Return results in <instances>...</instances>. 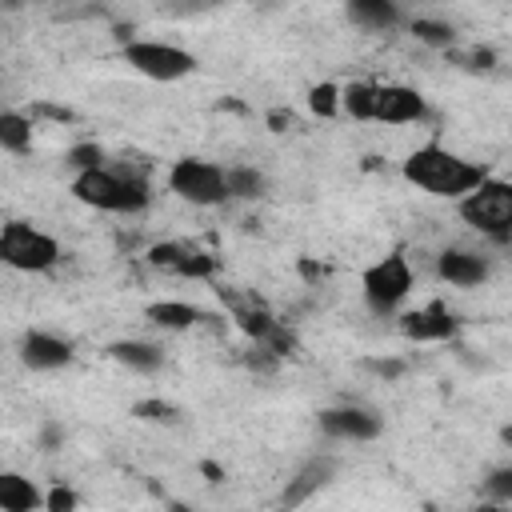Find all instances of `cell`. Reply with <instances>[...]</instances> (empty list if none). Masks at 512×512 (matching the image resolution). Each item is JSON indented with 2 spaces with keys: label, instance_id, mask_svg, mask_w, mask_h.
<instances>
[{
  "label": "cell",
  "instance_id": "cell-1",
  "mask_svg": "<svg viewBox=\"0 0 512 512\" xmlns=\"http://www.w3.org/2000/svg\"><path fill=\"white\" fill-rule=\"evenodd\" d=\"M72 196L96 212H112V216H136L152 204V184L140 168H128V164H92V168H80L72 176Z\"/></svg>",
  "mask_w": 512,
  "mask_h": 512
},
{
  "label": "cell",
  "instance_id": "cell-2",
  "mask_svg": "<svg viewBox=\"0 0 512 512\" xmlns=\"http://www.w3.org/2000/svg\"><path fill=\"white\" fill-rule=\"evenodd\" d=\"M400 172H404V180L412 188H420V192H428L436 200H460L464 192H472L488 176L484 164H476V160H468V156H460V152H452L444 144L412 148L404 156Z\"/></svg>",
  "mask_w": 512,
  "mask_h": 512
},
{
  "label": "cell",
  "instance_id": "cell-3",
  "mask_svg": "<svg viewBox=\"0 0 512 512\" xmlns=\"http://www.w3.org/2000/svg\"><path fill=\"white\" fill-rule=\"evenodd\" d=\"M456 212L472 232L488 236L492 244L512 240V184L508 180H496L488 172L472 192H464L456 200Z\"/></svg>",
  "mask_w": 512,
  "mask_h": 512
},
{
  "label": "cell",
  "instance_id": "cell-4",
  "mask_svg": "<svg viewBox=\"0 0 512 512\" xmlns=\"http://www.w3.org/2000/svg\"><path fill=\"white\" fill-rule=\"evenodd\" d=\"M412 288H416V268L404 252L380 256L360 276V296H364L368 312H376V316H396L404 308V300L412 296Z\"/></svg>",
  "mask_w": 512,
  "mask_h": 512
},
{
  "label": "cell",
  "instance_id": "cell-5",
  "mask_svg": "<svg viewBox=\"0 0 512 512\" xmlns=\"http://www.w3.org/2000/svg\"><path fill=\"white\" fill-rule=\"evenodd\" d=\"M0 264L12 272H52L60 264V244L32 220H8L0 224Z\"/></svg>",
  "mask_w": 512,
  "mask_h": 512
},
{
  "label": "cell",
  "instance_id": "cell-6",
  "mask_svg": "<svg viewBox=\"0 0 512 512\" xmlns=\"http://www.w3.org/2000/svg\"><path fill=\"white\" fill-rule=\"evenodd\" d=\"M124 64L156 84H176L184 76L196 72V56L180 44H168V40H148V36H128L124 48H120Z\"/></svg>",
  "mask_w": 512,
  "mask_h": 512
},
{
  "label": "cell",
  "instance_id": "cell-7",
  "mask_svg": "<svg viewBox=\"0 0 512 512\" xmlns=\"http://www.w3.org/2000/svg\"><path fill=\"white\" fill-rule=\"evenodd\" d=\"M168 192L180 196L192 208H216L228 200L224 188V164L204 160V156H180L168 168Z\"/></svg>",
  "mask_w": 512,
  "mask_h": 512
},
{
  "label": "cell",
  "instance_id": "cell-8",
  "mask_svg": "<svg viewBox=\"0 0 512 512\" xmlns=\"http://www.w3.org/2000/svg\"><path fill=\"white\" fill-rule=\"evenodd\" d=\"M428 116H432V108H428L420 88H412V84H376V112H372L376 124L400 128V124H420Z\"/></svg>",
  "mask_w": 512,
  "mask_h": 512
},
{
  "label": "cell",
  "instance_id": "cell-9",
  "mask_svg": "<svg viewBox=\"0 0 512 512\" xmlns=\"http://www.w3.org/2000/svg\"><path fill=\"white\" fill-rule=\"evenodd\" d=\"M320 432L328 440H352V444H368L384 432V420L372 408L360 404H340V408H324L320 412Z\"/></svg>",
  "mask_w": 512,
  "mask_h": 512
},
{
  "label": "cell",
  "instance_id": "cell-10",
  "mask_svg": "<svg viewBox=\"0 0 512 512\" xmlns=\"http://www.w3.org/2000/svg\"><path fill=\"white\" fill-rule=\"evenodd\" d=\"M436 276L448 288H480L492 276V260L476 248H444L436 256Z\"/></svg>",
  "mask_w": 512,
  "mask_h": 512
},
{
  "label": "cell",
  "instance_id": "cell-11",
  "mask_svg": "<svg viewBox=\"0 0 512 512\" xmlns=\"http://www.w3.org/2000/svg\"><path fill=\"white\" fill-rule=\"evenodd\" d=\"M72 360H76L72 344H68L64 336H56V332L32 328V332H24V340H20V364L32 368V372H60V368H68Z\"/></svg>",
  "mask_w": 512,
  "mask_h": 512
},
{
  "label": "cell",
  "instance_id": "cell-12",
  "mask_svg": "<svg viewBox=\"0 0 512 512\" xmlns=\"http://www.w3.org/2000/svg\"><path fill=\"white\" fill-rule=\"evenodd\" d=\"M144 316L164 332H192V328H204V324H220L216 312H208L200 304H188V300H156V304L144 308Z\"/></svg>",
  "mask_w": 512,
  "mask_h": 512
},
{
  "label": "cell",
  "instance_id": "cell-13",
  "mask_svg": "<svg viewBox=\"0 0 512 512\" xmlns=\"http://www.w3.org/2000/svg\"><path fill=\"white\" fill-rule=\"evenodd\" d=\"M348 20L360 32H396L408 16H404V0H348Z\"/></svg>",
  "mask_w": 512,
  "mask_h": 512
},
{
  "label": "cell",
  "instance_id": "cell-14",
  "mask_svg": "<svg viewBox=\"0 0 512 512\" xmlns=\"http://www.w3.org/2000/svg\"><path fill=\"white\" fill-rule=\"evenodd\" d=\"M44 508V492L24 472L0 468V512H36Z\"/></svg>",
  "mask_w": 512,
  "mask_h": 512
},
{
  "label": "cell",
  "instance_id": "cell-15",
  "mask_svg": "<svg viewBox=\"0 0 512 512\" xmlns=\"http://www.w3.org/2000/svg\"><path fill=\"white\" fill-rule=\"evenodd\" d=\"M148 260H152L156 268L176 272V276H208V272H212V260H208L204 252L188 248V244H156V248L148 252Z\"/></svg>",
  "mask_w": 512,
  "mask_h": 512
},
{
  "label": "cell",
  "instance_id": "cell-16",
  "mask_svg": "<svg viewBox=\"0 0 512 512\" xmlns=\"http://www.w3.org/2000/svg\"><path fill=\"white\" fill-rule=\"evenodd\" d=\"M400 328H404V336L408 340H420V344H432V340H448L452 332H456V320L444 312V308H420V312H408L404 320H400Z\"/></svg>",
  "mask_w": 512,
  "mask_h": 512
},
{
  "label": "cell",
  "instance_id": "cell-17",
  "mask_svg": "<svg viewBox=\"0 0 512 512\" xmlns=\"http://www.w3.org/2000/svg\"><path fill=\"white\" fill-rule=\"evenodd\" d=\"M108 356H112L116 364H124L128 372H140V376H152V372H160V364H164V352H160V344H152V340H112V344H108Z\"/></svg>",
  "mask_w": 512,
  "mask_h": 512
},
{
  "label": "cell",
  "instance_id": "cell-18",
  "mask_svg": "<svg viewBox=\"0 0 512 512\" xmlns=\"http://www.w3.org/2000/svg\"><path fill=\"white\" fill-rule=\"evenodd\" d=\"M332 472H336V464H332L328 456H324V460H320V456L308 460V464L296 472V480L284 488V504H304L312 492H320V488L332 480Z\"/></svg>",
  "mask_w": 512,
  "mask_h": 512
},
{
  "label": "cell",
  "instance_id": "cell-19",
  "mask_svg": "<svg viewBox=\"0 0 512 512\" xmlns=\"http://www.w3.org/2000/svg\"><path fill=\"white\" fill-rule=\"evenodd\" d=\"M224 188H228V200H260L268 192V176L252 164H228L224 168Z\"/></svg>",
  "mask_w": 512,
  "mask_h": 512
},
{
  "label": "cell",
  "instance_id": "cell-20",
  "mask_svg": "<svg viewBox=\"0 0 512 512\" xmlns=\"http://www.w3.org/2000/svg\"><path fill=\"white\" fill-rule=\"evenodd\" d=\"M340 112L352 116V120H372V112H376V84L372 80L340 84Z\"/></svg>",
  "mask_w": 512,
  "mask_h": 512
},
{
  "label": "cell",
  "instance_id": "cell-21",
  "mask_svg": "<svg viewBox=\"0 0 512 512\" xmlns=\"http://www.w3.org/2000/svg\"><path fill=\"white\" fill-rule=\"evenodd\" d=\"M0 148L12 156H24L32 148V120L24 112H16V108L0 112Z\"/></svg>",
  "mask_w": 512,
  "mask_h": 512
},
{
  "label": "cell",
  "instance_id": "cell-22",
  "mask_svg": "<svg viewBox=\"0 0 512 512\" xmlns=\"http://www.w3.org/2000/svg\"><path fill=\"white\" fill-rule=\"evenodd\" d=\"M408 32H412L420 44H428V48H452V44H456V28H452L448 20L416 16V20H408Z\"/></svg>",
  "mask_w": 512,
  "mask_h": 512
},
{
  "label": "cell",
  "instance_id": "cell-23",
  "mask_svg": "<svg viewBox=\"0 0 512 512\" xmlns=\"http://www.w3.org/2000/svg\"><path fill=\"white\" fill-rule=\"evenodd\" d=\"M308 108L316 112V116H340V84H332V80H320V84H312L308 88Z\"/></svg>",
  "mask_w": 512,
  "mask_h": 512
},
{
  "label": "cell",
  "instance_id": "cell-24",
  "mask_svg": "<svg viewBox=\"0 0 512 512\" xmlns=\"http://www.w3.org/2000/svg\"><path fill=\"white\" fill-rule=\"evenodd\" d=\"M132 416L136 420H148V424H180V408L168 404V400H136L132 404Z\"/></svg>",
  "mask_w": 512,
  "mask_h": 512
},
{
  "label": "cell",
  "instance_id": "cell-25",
  "mask_svg": "<svg viewBox=\"0 0 512 512\" xmlns=\"http://www.w3.org/2000/svg\"><path fill=\"white\" fill-rule=\"evenodd\" d=\"M484 492H488L496 504H508V500H512V468H496V472L484 480Z\"/></svg>",
  "mask_w": 512,
  "mask_h": 512
},
{
  "label": "cell",
  "instance_id": "cell-26",
  "mask_svg": "<svg viewBox=\"0 0 512 512\" xmlns=\"http://www.w3.org/2000/svg\"><path fill=\"white\" fill-rule=\"evenodd\" d=\"M76 504H80V496L72 488H64V484H56V488L44 492V508L48 512H64V508H76Z\"/></svg>",
  "mask_w": 512,
  "mask_h": 512
},
{
  "label": "cell",
  "instance_id": "cell-27",
  "mask_svg": "<svg viewBox=\"0 0 512 512\" xmlns=\"http://www.w3.org/2000/svg\"><path fill=\"white\" fill-rule=\"evenodd\" d=\"M68 160H72V164H76V172H80V168H92V164H100V160H104V152H100L96 144H76V148L68 152Z\"/></svg>",
  "mask_w": 512,
  "mask_h": 512
},
{
  "label": "cell",
  "instance_id": "cell-28",
  "mask_svg": "<svg viewBox=\"0 0 512 512\" xmlns=\"http://www.w3.org/2000/svg\"><path fill=\"white\" fill-rule=\"evenodd\" d=\"M364 368H368V372H376V376H384V380L404 376V360H364Z\"/></svg>",
  "mask_w": 512,
  "mask_h": 512
}]
</instances>
